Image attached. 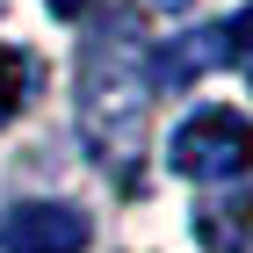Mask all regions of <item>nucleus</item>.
<instances>
[{
  "label": "nucleus",
  "instance_id": "obj_1",
  "mask_svg": "<svg viewBox=\"0 0 253 253\" xmlns=\"http://www.w3.org/2000/svg\"><path fill=\"white\" fill-rule=\"evenodd\" d=\"M145 116H152V80L137 65L123 22H109L80 65V145L109 181H130L145 159Z\"/></svg>",
  "mask_w": 253,
  "mask_h": 253
},
{
  "label": "nucleus",
  "instance_id": "obj_2",
  "mask_svg": "<svg viewBox=\"0 0 253 253\" xmlns=\"http://www.w3.org/2000/svg\"><path fill=\"white\" fill-rule=\"evenodd\" d=\"M246 159H253V130L239 109H195L167 145V167L181 181H239Z\"/></svg>",
  "mask_w": 253,
  "mask_h": 253
},
{
  "label": "nucleus",
  "instance_id": "obj_3",
  "mask_svg": "<svg viewBox=\"0 0 253 253\" xmlns=\"http://www.w3.org/2000/svg\"><path fill=\"white\" fill-rule=\"evenodd\" d=\"M94 224L73 203H15L0 217V253H87Z\"/></svg>",
  "mask_w": 253,
  "mask_h": 253
},
{
  "label": "nucleus",
  "instance_id": "obj_4",
  "mask_svg": "<svg viewBox=\"0 0 253 253\" xmlns=\"http://www.w3.org/2000/svg\"><path fill=\"white\" fill-rule=\"evenodd\" d=\"M239 43H246V15H224L217 29H195V37L167 43L152 65L159 87H188L195 73H224V65H239Z\"/></svg>",
  "mask_w": 253,
  "mask_h": 253
},
{
  "label": "nucleus",
  "instance_id": "obj_5",
  "mask_svg": "<svg viewBox=\"0 0 253 253\" xmlns=\"http://www.w3.org/2000/svg\"><path fill=\"white\" fill-rule=\"evenodd\" d=\"M29 87H37V65L22 58V51H0V123L22 109V94H29Z\"/></svg>",
  "mask_w": 253,
  "mask_h": 253
},
{
  "label": "nucleus",
  "instance_id": "obj_6",
  "mask_svg": "<svg viewBox=\"0 0 253 253\" xmlns=\"http://www.w3.org/2000/svg\"><path fill=\"white\" fill-rule=\"evenodd\" d=\"M51 15H58V22H80V15H87V0H51Z\"/></svg>",
  "mask_w": 253,
  "mask_h": 253
},
{
  "label": "nucleus",
  "instance_id": "obj_7",
  "mask_svg": "<svg viewBox=\"0 0 253 253\" xmlns=\"http://www.w3.org/2000/svg\"><path fill=\"white\" fill-rule=\"evenodd\" d=\"M145 7H181V0H145Z\"/></svg>",
  "mask_w": 253,
  "mask_h": 253
}]
</instances>
